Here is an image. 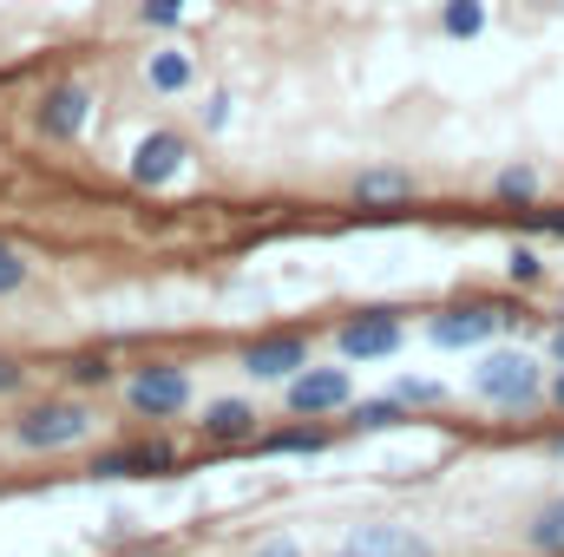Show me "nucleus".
Wrapping results in <instances>:
<instances>
[{
  "label": "nucleus",
  "mask_w": 564,
  "mask_h": 557,
  "mask_svg": "<svg viewBox=\"0 0 564 557\" xmlns=\"http://www.w3.org/2000/svg\"><path fill=\"white\" fill-rule=\"evenodd\" d=\"M99 433V419L93 407L79 401V394H46V401H26L13 426H7V439L20 446V452H73V446H86Z\"/></svg>",
  "instance_id": "1"
},
{
  "label": "nucleus",
  "mask_w": 564,
  "mask_h": 557,
  "mask_svg": "<svg viewBox=\"0 0 564 557\" xmlns=\"http://www.w3.org/2000/svg\"><path fill=\"white\" fill-rule=\"evenodd\" d=\"M473 394L499 414H525L545 401V361L525 354V348H492L479 368H473Z\"/></svg>",
  "instance_id": "2"
},
{
  "label": "nucleus",
  "mask_w": 564,
  "mask_h": 557,
  "mask_svg": "<svg viewBox=\"0 0 564 557\" xmlns=\"http://www.w3.org/2000/svg\"><path fill=\"white\" fill-rule=\"evenodd\" d=\"M525 321V308H512V302H492V295H466V302H446L433 321H426V341L433 348H486L492 335H506V328H519Z\"/></svg>",
  "instance_id": "3"
},
{
  "label": "nucleus",
  "mask_w": 564,
  "mask_h": 557,
  "mask_svg": "<svg viewBox=\"0 0 564 557\" xmlns=\"http://www.w3.org/2000/svg\"><path fill=\"white\" fill-rule=\"evenodd\" d=\"M191 368L184 361H144V368H132L126 374V407L139 419H177L191 414Z\"/></svg>",
  "instance_id": "4"
},
{
  "label": "nucleus",
  "mask_w": 564,
  "mask_h": 557,
  "mask_svg": "<svg viewBox=\"0 0 564 557\" xmlns=\"http://www.w3.org/2000/svg\"><path fill=\"white\" fill-rule=\"evenodd\" d=\"M348 401H355V381H348V368H302L295 381H282V407L295 419H328V414H348Z\"/></svg>",
  "instance_id": "5"
},
{
  "label": "nucleus",
  "mask_w": 564,
  "mask_h": 557,
  "mask_svg": "<svg viewBox=\"0 0 564 557\" xmlns=\"http://www.w3.org/2000/svg\"><path fill=\"white\" fill-rule=\"evenodd\" d=\"M401 341H408V328H401L394 308H361V315H348L335 328V354L341 361H388V354H401Z\"/></svg>",
  "instance_id": "6"
},
{
  "label": "nucleus",
  "mask_w": 564,
  "mask_h": 557,
  "mask_svg": "<svg viewBox=\"0 0 564 557\" xmlns=\"http://www.w3.org/2000/svg\"><path fill=\"white\" fill-rule=\"evenodd\" d=\"M93 472H99V479H164V472H177V446H171L164 433L126 439V446L93 452Z\"/></svg>",
  "instance_id": "7"
},
{
  "label": "nucleus",
  "mask_w": 564,
  "mask_h": 557,
  "mask_svg": "<svg viewBox=\"0 0 564 557\" xmlns=\"http://www.w3.org/2000/svg\"><path fill=\"white\" fill-rule=\"evenodd\" d=\"M86 119H93V92L79 86V79H66V86H46L40 92V106H33V125H40V139L53 144H73L86 132Z\"/></svg>",
  "instance_id": "8"
},
{
  "label": "nucleus",
  "mask_w": 564,
  "mask_h": 557,
  "mask_svg": "<svg viewBox=\"0 0 564 557\" xmlns=\"http://www.w3.org/2000/svg\"><path fill=\"white\" fill-rule=\"evenodd\" d=\"M302 368H308V335H289V328H282V335H257V341H250V348H243V374H250V381H295V374H302Z\"/></svg>",
  "instance_id": "9"
},
{
  "label": "nucleus",
  "mask_w": 564,
  "mask_h": 557,
  "mask_svg": "<svg viewBox=\"0 0 564 557\" xmlns=\"http://www.w3.org/2000/svg\"><path fill=\"white\" fill-rule=\"evenodd\" d=\"M184 164H191V139H184V132H151V139H139V151H132V184H139V190H164V184L184 177Z\"/></svg>",
  "instance_id": "10"
},
{
  "label": "nucleus",
  "mask_w": 564,
  "mask_h": 557,
  "mask_svg": "<svg viewBox=\"0 0 564 557\" xmlns=\"http://www.w3.org/2000/svg\"><path fill=\"white\" fill-rule=\"evenodd\" d=\"M257 419H263V414H257V401H237V394H224V401H204V414H197V439L230 452V446H250V439L263 433Z\"/></svg>",
  "instance_id": "11"
},
{
  "label": "nucleus",
  "mask_w": 564,
  "mask_h": 557,
  "mask_svg": "<svg viewBox=\"0 0 564 557\" xmlns=\"http://www.w3.org/2000/svg\"><path fill=\"white\" fill-rule=\"evenodd\" d=\"M414 197H421V177L401 171V164H368V171H355V184H348V204H361V210H401V204H414Z\"/></svg>",
  "instance_id": "12"
},
{
  "label": "nucleus",
  "mask_w": 564,
  "mask_h": 557,
  "mask_svg": "<svg viewBox=\"0 0 564 557\" xmlns=\"http://www.w3.org/2000/svg\"><path fill=\"white\" fill-rule=\"evenodd\" d=\"M348 551L355 557H440L421 532L401 525V518H368V525H355V532H348Z\"/></svg>",
  "instance_id": "13"
},
{
  "label": "nucleus",
  "mask_w": 564,
  "mask_h": 557,
  "mask_svg": "<svg viewBox=\"0 0 564 557\" xmlns=\"http://www.w3.org/2000/svg\"><path fill=\"white\" fill-rule=\"evenodd\" d=\"M328 446H335V433L315 426V419H295V426H276V433H257V439H250L257 459H315V452H328Z\"/></svg>",
  "instance_id": "14"
},
{
  "label": "nucleus",
  "mask_w": 564,
  "mask_h": 557,
  "mask_svg": "<svg viewBox=\"0 0 564 557\" xmlns=\"http://www.w3.org/2000/svg\"><path fill=\"white\" fill-rule=\"evenodd\" d=\"M539 197H545L539 164H506V171L492 177V204H506V210H532Z\"/></svg>",
  "instance_id": "15"
},
{
  "label": "nucleus",
  "mask_w": 564,
  "mask_h": 557,
  "mask_svg": "<svg viewBox=\"0 0 564 557\" xmlns=\"http://www.w3.org/2000/svg\"><path fill=\"white\" fill-rule=\"evenodd\" d=\"M144 79H151V92H164V99H177V92H191V79H197V66H191V53H177V46H164V53H151V59H144Z\"/></svg>",
  "instance_id": "16"
},
{
  "label": "nucleus",
  "mask_w": 564,
  "mask_h": 557,
  "mask_svg": "<svg viewBox=\"0 0 564 557\" xmlns=\"http://www.w3.org/2000/svg\"><path fill=\"white\" fill-rule=\"evenodd\" d=\"M66 381L79 387V394H106V387H119V361L106 354V348H79V354H66Z\"/></svg>",
  "instance_id": "17"
},
{
  "label": "nucleus",
  "mask_w": 564,
  "mask_h": 557,
  "mask_svg": "<svg viewBox=\"0 0 564 557\" xmlns=\"http://www.w3.org/2000/svg\"><path fill=\"white\" fill-rule=\"evenodd\" d=\"M525 551L532 557H564V492L532 512V525H525Z\"/></svg>",
  "instance_id": "18"
},
{
  "label": "nucleus",
  "mask_w": 564,
  "mask_h": 557,
  "mask_svg": "<svg viewBox=\"0 0 564 557\" xmlns=\"http://www.w3.org/2000/svg\"><path fill=\"white\" fill-rule=\"evenodd\" d=\"M408 407H401V394H368V401H348V433H388V426H401Z\"/></svg>",
  "instance_id": "19"
},
{
  "label": "nucleus",
  "mask_w": 564,
  "mask_h": 557,
  "mask_svg": "<svg viewBox=\"0 0 564 557\" xmlns=\"http://www.w3.org/2000/svg\"><path fill=\"white\" fill-rule=\"evenodd\" d=\"M440 33L446 40H479L486 33V0H440Z\"/></svg>",
  "instance_id": "20"
},
{
  "label": "nucleus",
  "mask_w": 564,
  "mask_h": 557,
  "mask_svg": "<svg viewBox=\"0 0 564 557\" xmlns=\"http://www.w3.org/2000/svg\"><path fill=\"white\" fill-rule=\"evenodd\" d=\"M26 282H33V256H26L20 243H7V237H0V302H7V295H20Z\"/></svg>",
  "instance_id": "21"
},
{
  "label": "nucleus",
  "mask_w": 564,
  "mask_h": 557,
  "mask_svg": "<svg viewBox=\"0 0 564 557\" xmlns=\"http://www.w3.org/2000/svg\"><path fill=\"white\" fill-rule=\"evenodd\" d=\"M506 276H512V288H539V282H545V256H539L532 243H512V250H506Z\"/></svg>",
  "instance_id": "22"
},
{
  "label": "nucleus",
  "mask_w": 564,
  "mask_h": 557,
  "mask_svg": "<svg viewBox=\"0 0 564 557\" xmlns=\"http://www.w3.org/2000/svg\"><path fill=\"white\" fill-rule=\"evenodd\" d=\"M394 394H401V407H408V414H414V407H446V387H440V381H414V374H408V381H394Z\"/></svg>",
  "instance_id": "23"
},
{
  "label": "nucleus",
  "mask_w": 564,
  "mask_h": 557,
  "mask_svg": "<svg viewBox=\"0 0 564 557\" xmlns=\"http://www.w3.org/2000/svg\"><path fill=\"white\" fill-rule=\"evenodd\" d=\"M191 13V0H139V20L144 26H177Z\"/></svg>",
  "instance_id": "24"
},
{
  "label": "nucleus",
  "mask_w": 564,
  "mask_h": 557,
  "mask_svg": "<svg viewBox=\"0 0 564 557\" xmlns=\"http://www.w3.org/2000/svg\"><path fill=\"white\" fill-rule=\"evenodd\" d=\"M13 394H26V361L0 354V401H13Z\"/></svg>",
  "instance_id": "25"
},
{
  "label": "nucleus",
  "mask_w": 564,
  "mask_h": 557,
  "mask_svg": "<svg viewBox=\"0 0 564 557\" xmlns=\"http://www.w3.org/2000/svg\"><path fill=\"white\" fill-rule=\"evenodd\" d=\"M230 125V92H210L204 99V132H224Z\"/></svg>",
  "instance_id": "26"
},
{
  "label": "nucleus",
  "mask_w": 564,
  "mask_h": 557,
  "mask_svg": "<svg viewBox=\"0 0 564 557\" xmlns=\"http://www.w3.org/2000/svg\"><path fill=\"white\" fill-rule=\"evenodd\" d=\"M532 230H545V237H564V210H532Z\"/></svg>",
  "instance_id": "27"
},
{
  "label": "nucleus",
  "mask_w": 564,
  "mask_h": 557,
  "mask_svg": "<svg viewBox=\"0 0 564 557\" xmlns=\"http://www.w3.org/2000/svg\"><path fill=\"white\" fill-rule=\"evenodd\" d=\"M545 354H552V368H564V321L545 335Z\"/></svg>",
  "instance_id": "28"
},
{
  "label": "nucleus",
  "mask_w": 564,
  "mask_h": 557,
  "mask_svg": "<svg viewBox=\"0 0 564 557\" xmlns=\"http://www.w3.org/2000/svg\"><path fill=\"white\" fill-rule=\"evenodd\" d=\"M257 557H302L289 538H270V545H257Z\"/></svg>",
  "instance_id": "29"
},
{
  "label": "nucleus",
  "mask_w": 564,
  "mask_h": 557,
  "mask_svg": "<svg viewBox=\"0 0 564 557\" xmlns=\"http://www.w3.org/2000/svg\"><path fill=\"white\" fill-rule=\"evenodd\" d=\"M545 401H552V407H558V414H564V368H558V374H552V381H545Z\"/></svg>",
  "instance_id": "30"
},
{
  "label": "nucleus",
  "mask_w": 564,
  "mask_h": 557,
  "mask_svg": "<svg viewBox=\"0 0 564 557\" xmlns=\"http://www.w3.org/2000/svg\"><path fill=\"white\" fill-rule=\"evenodd\" d=\"M545 452H552V459H564V433H552V439H545Z\"/></svg>",
  "instance_id": "31"
},
{
  "label": "nucleus",
  "mask_w": 564,
  "mask_h": 557,
  "mask_svg": "<svg viewBox=\"0 0 564 557\" xmlns=\"http://www.w3.org/2000/svg\"><path fill=\"white\" fill-rule=\"evenodd\" d=\"M126 557H158V545H139V551H126Z\"/></svg>",
  "instance_id": "32"
},
{
  "label": "nucleus",
  "mask_w": 564,
  "mask_h": 557,
  "mask_svg": "<svg viewBox=\"0 0 564 557\" xmlns=\"http://www.w3.org/2000/svg\"><path fill=\"white\" fill-rule=\"evenodd\" d=\"M328 557H355V551H348V545H341V551H328Z\"/></svg>",
  "instance_id": "33"
}]
</instances>
